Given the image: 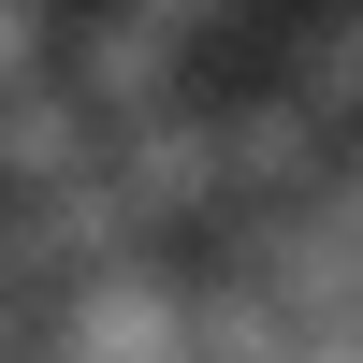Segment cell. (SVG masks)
Here are the masks:
<instances>
[{
    "mask_svg": "<svg viewBox=\"0 0 363 363\" xmlns=\"http://www.w3.org/2000/svg\"><path fill=\"white\" fill-rule=\"evenodd\" d=\"M58 73L102 102V131H131V116H160V102H189V29H160V15H131V0H102V15L58 44Z\"/></svg>",
    "mask_w": 363,
    "mask_h": 363,
    "instance_id": "1",
    "label": "cell"
},
{
    "mask_svg": "<svg viewBox=\"0 0 363 363\" xmlns=\"http://www.w3.org/2000/svg\"><path fill=\"white\" fill-rule=\"evenodd\" d=\"M131 15H160V29H189V44H203V29L233 15V0H131Z\"/></svg>",
    "mask_w": 363,
    "mask_h": 363,
    "instance_id": "2",
    "label": "cell"
}]
</instances>
